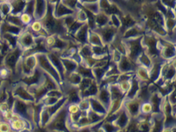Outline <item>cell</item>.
I'll return each instance as SVG.
<instances>
[{
  "label": "cell",
  "mask_w": 176,
  "mask_h": 132,
  "mask_svg": "<svg viewBox=\"0 0 176 132\" xmlns=\"http://www.w3.org/2000/svg\"><path fill=\"white\" fill-rule=\"evenodd\" d=\"M83 51H84V53L85 55H87L89 54H88L89 53V51H88L87 49H84Z\"/></svg>",
  "instance_id": "obj_34"
},
{
  "label": "cell",
  "mask_w": 176,
  "mask_h": 132,
  "mask_svg": "<svg viewBox=\"0 0 176 132\" xmlns=\"http://www.w3.org/2000/svg\"><path fill=\"white\" fill-rule=\"evenodd\" d=\"M127 120H128L127 116L126 113L124 112L123 113H121L120 116L119 117V119L118 121V124L121 127H124L126 124Z\"/></svg>",
  "instance_id": "obj_6"
},
{
  "label": "cell",
  "mask_w": 176,
  "mask_h": 132,
  "mask_svg": "<svg viewBox=\"0 0 176 132\" xmlns=\"http://www.w3.org/2000/svg\"><path fill=\"white\" fill-rule=\"evenodd\" d=\"M136 31L133 29V30H131V31H129V32L127 33L126 36L127 37H129V36H132V35H134L136 34Z\"/></svg>",
  "instance_id": "obj_29"
},
{
  "label": "cell",
  "mask_w": 176,
  "mask_h": 132,
  "mask_svg": "<svg viewBox=\"0 0 176 132\" xmlns=\"http://www.w3.org/2000/svg\"><path fill=\"white\" fill-rule=\"evenodd\" d=\"M97 22H98V23L101 24V25H102V24H104L106 23V22H107V19L104 17L100 16L97 19Z\"/></svg>",
  "instance_id": "obj_22"
},
{
  "label": "cell",
  "mask_w": 176,
  "mask_h": 132,
  "mask_svg": "<svg viewBox=\"0 0 176 132\" xmlns=\"http://www.w3.org/2000/svg\"><path fill=\"white\" fill-rule=\"evenodd\" d=\"M113 22H114V24H115L116 25H119V22H118L117 18H116L115 17H113Z\"/></svg>",
  "instance_id": "obj_32"
},
{
  "label": "cell",
  "mask_w": 176,
  "mask_h": 132,
  "mask_svg": "<svg viewBox=\"0 0 176 132\" xmlns=\"http://www.w3.org/2000/svg\"><path fill=\"white\" fill-rule=\"evenodd\" d=\"M113 35V31L112 30H108L106 31V32L104 34V38L105 40L109 41L110 39V38H112Z\"/></svg>",
  "instance_id": "obj_17"
},
{
  "label": "cell",
  "mask_w": 176,
  "mask_h": 132,
  "mask_svg": "<svg viewBox=\"0 0 176 132\" xmlns=\"http://www.w3.org/2000/svg\"><path fill=\"white\" fill-rule=\"evenodd\" d=\"M123 23L124 25L130 26L133 25L134 22L131 19H130L129 18H126L123 20Z\"/></svg>",
  "instance_id": "obj_20"
},
{
  "label": "cell",
  "mask_w": 176,
  "mask_h": 132,
  "mask_svg": "<svg viewBox=\"0 0 176 132\" xmlns=\"http://www.w3.org/2000/svg\"><path fill=\"white\" fill-rule=\"evenodd\" d=\"M80 81V79L78 76H76L73 77L72 80H71L72 82L73 83H78Z\"/></svg>",
  "instance_id": "obj_28"
},
{
  "label": "cell",
  "mask_w": 176,
  "mask_h": 132,
  "mask_svg": "<svg viewBox=\"0 0 176 132\" xmlns=\"http://www.w3.org/2000/svg\"><path fill=\"white\" fill-rule=\"evenodd\" d=\"M120 66H121V69L124 70H127L130 68V65L129 63L125 59L121 62Z\"/></svg>",
  "instance_id": "obj_14"
},
{
  "label": "cell",
  "mask_w": 176,
  "mask_h": 132,
  "mask_svg": "<svg viewBox=\"0 0 176 132\" xmlns=\"http://www.w3.org/2000/svg\"><path fill=\"white\" fill-rule=\"evenodd\" d=\"M87 14H88V17H89V20H90V24L91 25H93V15L91 13H90V12H87Z\"/></svg>",
  "instance_id": "obj_27"
},
{
  "label": "cell",
  "mask_w": 176,
  "mask_h": 132,
  "mask_svg": "<svg viewBox=\"0 0 176 132\" xmlns=\"http://www.w3.org/2000/svg\"><path fill=\"white\" fill-rule=\"evenodd\" d=\"M163 124L162 121L159 120L156 122L155 127L153 132H161L162 130Z\"/></svg>",
  "instance_id": "obj_12"
},
{
  "label": "cell",
  "mask_w": 176,
  "mask_h": 132,
  "mask_svg": "<svg viewBox=\"0 0 176 132\" xmlns=\"http://www.w3.org/2000/svg\"><path fill=\"white\" fill-rule=\"evenodd\" d=\"M141 51V47L138 42L135 43L132 48L131 55L132 56L135 57L138 55Z\"/></svg>",
  "instance_id": "obj_7"
},
{
  "label": "cell",
  "mask_w": 176,
  "mask_h": 132,
  "mask_svg": "<svg viewBox=\"0 0 176 132\" xmlns=\"http://www.w3.org/2000/svg\"><path fill=\"white\" fill-rule=\"evenodd\" d=\"M67 110L63 108L60 112L54 116L53 119L50 120L46 127L50 132V130H58L66 131L65 127V120L67 116Z\"/></svg>",
  "instance_id": "obj_2"
},
{
  "label": "cell",
  "mask_w": 176,
  "mask_h": 132,
  "mask_svg": "<svg viewBox=\"0 0 176 132\" xmlns=\"http://www.w3.org/2000/svg\"><path fill=\"white\" fill-rule=\"evenodd\" d=\"M80 25H78V24H76H76H74V25H73V27H72V29H76V28H78V27H79V26Z\"/></svg>",
  "instance_id": "obj_33"
},
{
  "label": "cell",
  "mask_w": 176,
  "mask_h": 132,
  "mask_svg": "<svg viewBox=\"0 0 176 132\" xmlns=\"http://www.w3.org/2000/svg\"><path fill=\"white\" fill-rule=\"evenodd\" d=\"M159 98L157 96H154L152 99V104H153V107H154V112H157L159 110Z\"/></svg>",
  "instance_id": "obj_11"
},
{
  "label": "cell",
  "mask_w": 176,
  "mask_h": 132,
  "mask_svg": "<svg viewBox=\"0 0 176 132\" xmlns=\"http://www.w3.org/2000/svg\"><path fill=\"white\" fill-rule=\"evenodd\" d=\"M104 127L107 132H114L115 131V128L112 125L110 124H105Z\"/></svg>",
  "instance_id": "obj_19"
},
{
  "label": "cell",
  "mask_w": 176,
  "mask_h": 132,
  "mask_svg": "<svg viewBox=\"0 0 176 132\" xmlns=\"http://www.w3.org/2000/svg\"><path fill=\"white\" fill-rule=\"evenodd\" d=\"M138 84H137V81H133L131 89V90H130L129 93V96L130 97V98L133 97L134 96L135 94V93L137 92V90H138Z\"/></svg>",
  "instance_id": "obj_9"
},
{
  "label": "cell",
  "mask_w": 176,
  "mask_h": 132,
  "mask_svg": "<svg viewBox=\"0 0 176 132\" xmlns=\"http://www.w3.org/2000/svg\"><path fill=\"white\" fill-rule=\"evenodd\" d=\"M135 1H140V0H135Z\"/></svg>",
  "instance_id": "obj_36"
},
{
  "label": "cell",
  "mask_w": 176,
  "mask_h": 132,
  "mask_svg": "<svg viewBox=\"0 0 176 132\" xmlns=\"http://www.w3.org/2000/svg\"><path fill=\"white\" fill-rule=\"evenodd\" d=\"M96 73H97V75L98 76L99 78L101 77V76H102V74L103 73V71L102 70H98L96 72Z\"/></svg>",
  "instance_id": "obj_31"
},
{
  "label": "cell",
  "mask_w": 176,
  "mask_h": 132,
  "mask_svg": "<svg viewBox=\"0 0 176 132\" xmlns=\"http://www.w3.org/2000/svg\"><path fill=\"white\" fill-rule=\"evenodd\" d=\"M65 65H66V68L68 70L70 71L73 70L76 67L75 64L70 62H65Z\"/></svg>",
  "instance_id": "obj_18"
},
{
  "label": "cell",
  "mask_w": 176,
  "mask_h": 132,
  "mask_svg": "<svg viewBox=\"0 0 176 132\" xmlns=\"http://www.w3.org/2000/svg\"><path fill=\"white\" fill-rule=\"evenodd\" d=\"M112 96L114 99H119L122 96V93L117 88L113 87L112 89Z\"/></svg>",
  "instance_id": "obj_10"
},
{
  "label": "cell",
  "mask_w": 176,
  "mask_h": 132,
  "mask_svg": "<svg viewBox=\"0 0 176 132\" xmlns=\"http://www.w3.org/2000/svg\"><path fill=\"white\" fill-rule=\"evenodd\" d=\"M69 100L72 103H76L79 101V98L76 90H72L69 93Z\"/></svg>",
  "instance_id": "obj_8"
},
{
  "label": "cell",
  "mask_w": 176,
  "mask_h": 132,
  "mask_svg": "<svg viewBox=\"0 0 176 132\" xmlns=\"http://www.w3.org/2000/svg\"><path fill=\"white\" fill-rule=\"evenodd\" d=\"M79 38L80 40L82 42H85V30L83 29V31H82L79 35Z\"/></svg>",
  "instance_id": "obj_21"
},
{
  "label": "cell",
  "mask_w": 176,
  "mask_h": 132,
  "mask_svg": "<svg viewBox=\"0 0 176 132\" xmlns=\"http://www.w3.org/2000/svg\"><path fill=\"white\" fill-rule=\"evenodd\" d=\"M149 47H150V52L152 54H157V50L155 48V41L151 40L149 42Z\"/></svg>",
  "instance_id": "obj_13"
},
{
  "label": "cell",
  "mask_w": 176,
  "mask_h": 132,
  "mask_svg": "<svg viewBox=\"0 0 176 132\" xmlns=\"http://www.w3.org/2000/svg\"><path fill=\"white\" fill-rule=\"evenodd\" d=\"M80 72H81V73L83 74V75L90 76V71L88 70L81 68L80 69Z\"/></svg>",
  "instance_id": "obj_26"
},
{
  "label": "cell",
  "mask_w": 176,
  "mask_h": 132,
  "mask_svg": "<svg viewBox=\"0 0 176 132\" xmlns=\"http://www.w3.org/2000/svg\"><path fill=\"white\" fill-rule=\"evenodd\" d=\"M91 104H92V106L93 110H96V112L101 113H105V110H104V108L96 100H91Z\"/></svg>",
  "instance_id": "obj_4"
},
{
  "label": "cell",
  "mask_w": 176,
  "mask_h": 132,
  "mask_svg": "<svg viewBox=\"0 0 176 132\" xmlns=\"http://www.w3.org/2000/svg\"><path fill=\"white\" fill-rule=\"evenodd\" d=\"M90 117H91V119H92V120L93 121V122L97 121L100 119V117L98 116L97 115H95L93 113H92L91 114H90Z\"/></svg>",
  "instance_id": "obj_25"
},
{
  "label": "cell",
  "mask_w": 176,
  "mask_h": 132,
  "mask_svg": "<svg viewBox=\"0 0 176 132\" xmlns=\"http://www.w3.org/2000/svg\"><path fill=\"white\" fill-rule=\"evenodd\" d=\"M81 132H88V130H83V131H82Z\"/></svg>",
  "instance_id": "obj_35"
},
{
  "label": "cell",
  "mask_w": 176,
  "mask_h": 132,
  "mask_svg": "<svg viewBox=\"0 0 176 132\" xmlns=\"http://www.w3.org/2000/svg\"><path fill=\"white\" fill-rule=\"evenodd\" d=\"M174 73H175V71H174V70L171 69L167 73L166 77H168V78H171L174 75Z\"/></svg>",
  "instance_id": "obj_24"
},
{
  "label": "cell",
  "mask_w": 176,
  "mask_h": 132,
  "mask_svg": "<svg viewBox=\"0 0 176 132\" xmlns=\"http://www.w3.org/2000/svg\"><path fill=\"white\" fill-rule=\"evenodd\" d=\"M12 96L14 98H17L29 103H35L34 97L30 93L28 86L22 83L12 87Z\"/></svg>",
  "instance_id": "obj_1"
},
{
  "label": "cell",
  "mask_w": 176,
  "mask_h": 132,
  "mask_svg": "<svg viewBox=\"0 0 176 132\" xmlns=\"http://www.w3.org/2000/svg\"><path fill=\"white\" fill-rule=\"evenodd\" d=\"M174 50H173L171 48L168 49V50H166V54L168 57L172 56L174 55Z\"/></svg>",
  "instance_id": "obj_23"
},
{
  "label": "cell",
  "mask_w": 176,
  "mask_h": 132,
  "mask_svg": "<svg viewBox=\"0 0 176 132\" xmlns=\"http://www.w3.org/2000/svg\"><path fill=\"white\" fill-rule=\"evenodd\" d=\"M138 110V105L137 103L132 104L130 107V110L132 114L137 113Z\"/></svg>",
  "instance_id": "obj_16"
},
{
  "label": "cell",
  "mask_w": 176,
  "mask_h": 132,
  "mask_svg": "<svg viewBox=\"0 0 176 132\" xmlns=\"http://www.w3.org/2000/svg\"><path fill=\"white\" fill-rule=\"evenodd\" d=\"M0 132H12L10 125L6 120L0 121Z\"/></svg>",
  "instance_id": "obj_3"
},
{
  "label": "cell",
  "mask_w": 176,
  "mask_h": 132,
  "mask_svg": "<svg viewBox=\"0 0 176 132\" xmlns=\"http://www.w3.org/2000/svg\"><path fill=\"white\" fill-rule=\"evenodd\" d=\"M140 96L144 100H146L148 98L149 93L147 88L144 87L142 89V91L140 93Z\"/></svg>",
  "instance_id": "obj_15"
},
{
  "label": "cell",
  "mask_w": 176,
  "mask_h": 132,
  "mask_svg": "<svg viewBox=\"0 0 176 132\" xmlns=\"http://www.w3.org/2000/svg\"><path fill=\"white\" fill-rule=\"evenodd\" d=\"M100 99L104 104H108L110 101V95L108 91L103 89L102 90L100 95Z\"/></svg>",
  "instance_id": "obj_5"
},
{
  "label": "cell",
  "mask_w": 176,
  "mask_h": 132,
  "mask_svg": "<svg viewBox=\"0 0 176 132\" xmlns=\"http://www.w3.org/2000/svg\"><path fill=\"white\" fill-rule=\"evenodd\" d=\"M94 51H95V52L96 53H97V54H100L102 53V50L101 49L99 48H94Z\"/></svg>",
  "instance_id": "obj_30"
}]
</instances>
